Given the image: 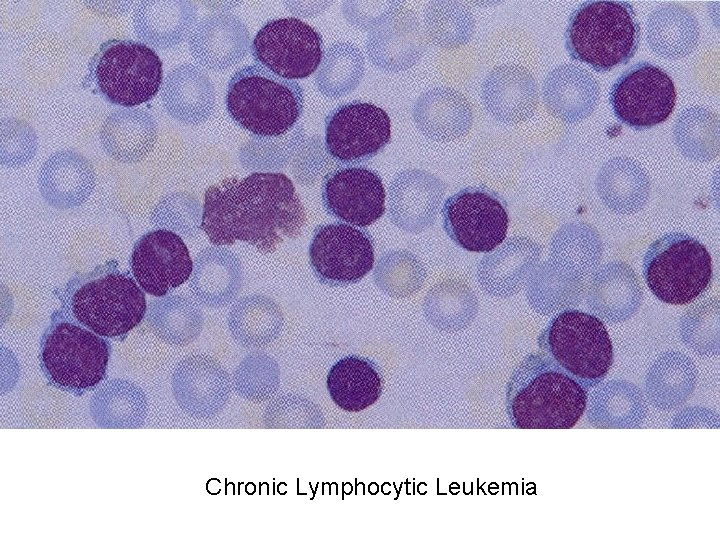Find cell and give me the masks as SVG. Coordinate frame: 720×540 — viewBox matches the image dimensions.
<instances>
[{
    "label": "cell",
    "instance_id": "1",
    "mask_svg": "<svg viewBox=\"0 0 720 540\" xmlns=\"http://www.w3.org/2000/svg\"><path fill=\"white\" fill-rule=\"evenodd\" d=\"M306 222L304 205L290 178L255 172L208 187L200 229L216 246L244 241L267 254L286 238L298 237Z\"/></svg>",
    "mask_w": 720,
    "mask_h": 540
},
{
    "label": "cell",
    "instance_id": "2",
    "mask_svg": "<svg viewBox=\"0 0 720 540\" xmlns=\"http://www.w3.org/2000/svg\"><path fill=\"white\" fill-rule=\"evenodd\" d=\"M509 413L520 429H570L584 414V387L548 355L532 353L512 373Z\"/></svg>",
    "mask_w": 720,
    "mask_h": 540
},
{
    "label": "cell",
    "instance_id": "3",
    "mask_svg": "<svg viewBox=\"0 0 720 540\" xmlns=\"http://www.w3.org/2000/svg\"><path fill=\"white\" fill-rule=\"evenodd\" d=\"M640 37L633 7L618 0L582 3L570 15L564 33L570 58L596 72L627 64L638 50Z\"/></svg>",
    "mask_w": 720,
    "mask_h": 540
},
{
    "label": "cell",
    "instance_id": "4",
    "mask_svg": "<svg viewBox=\"0 0 720 540\" xmlns=\"http://www.w3.org/2000/svg\"><path fill=\"white\" fill-rule=\"evenodd\" d=\"M231 118L260 137H277L298 121L304 93L296 80L279 77L255 63L237 70L225 96Z\"/></svg>",
    "mask_w": 720,
    "mask_h": 540
},
{
    "label": "cell",
    "instance_id": "5",
    "mask_svg": "<svg viewBox=\"0 0 720 540\" xmlns=\"http://www.w3.org/2000/svg\"><path fill=\"white\" fill-rule=\"evenodd\" d=\"M162 78V61L152 48L129 39H110L91 58L82 84L112 104L132 107L152 99Z\"/></svg>",
    "mask_w": 720,
    "mask_h": 540
},
{
    "label": "cell",
    "instance_id": "6",
    "mask_svg": "<svg viewBox=\"0 0 720 540\" xmlns=\"http://www.w3.org/2000/svg\"><path fill=\"white\" fill-rule=\"evenodd\" d=\"M643 277L660 301L684 305L694 301L710 286L712 258L696 238L670 232L657 238L643 257Z\"/></svg>",
    "mask_w": 720,
    "mask_h": 540
},
{
    "label": "cell",
    "instance_id": "7",
    "mask_svg": "<svg viewBox=\"0 0 720 540\" xmlns=\"http://www.w3.org/2000/svg\"><path fill=\"white\" fill-rule=\"evenodd\" d=\"M539 347L578 382L591 385L603 379L613 363L608 331L596 316L565 310L548 323Z\"/></svg>",
    "mask_w": 720,
    "mask_h": 540
},
{
    "label": "cell",
    "instance_id": "8",
    "mask_svg": "<svg viewBox=\"0 0 720 540\" xmlns=\"http://www.w3.org/2000/svg\"><path fill=\"white\" fill-rule=\"evenodd\" d=\"M108 360L106 340L67 321L52 326L42 344L44 373L52 384L70 392L95 387L105 376Z\"/></svg>",
    "mask_w": 720,
    "mask_h": 540
},
{
    "label": "cell",
    "instance_id": "9",
    "mask_svg": "<svg viewBox=\"0 0 720 540\" xmlns=\"http://www.w3.org/2000/svg\"><path fill=\"white\" fill-rule=\"evenodd\" d=\"M72 312L82 325L99 336L119 337L146 315V297L136 282L110 273L80 286L71 298Z\"/></svg>",
    "mask_w": 720,
    "mask_h": 540
},
{
    "label": "cell",
    "instance_id": "10",
    "mask_svg": "<svg viewBox=\"0 0 720 540\" xmlns=\"http://www.w3.org/2000/svg\"><path fill=\"white\" fill-rule=\"evenodd\" d=\"M448 237L469 252L488 253L506 238L509 215L505 199L484 185L468 186L449 196L442 207Z\"/></svg>",
    "mask_w": 720,
    "mask_h": 540
},
{
    "label": "cell",
    "instance_id": "11",
    "mask_svg": "<svg viewBox=\"0 0 720 540\" xmlns=\"http://www.w3.org/2000/svg\"><path fill=\"white\" fill-rule=\"evenodd\" d=\"M309 262L322 284L334 287L357 283L373 268L374 240L367 230L347 223L319 225L310 241Z\"/></svg>",
    "mask_w": 720,
    "mask_h": 540
},
{
    "label": "cell",
    "instance_id": "12",
    "mask_svg": "<svg viewBox=\"0 0 720 540\" xmlns=\"http://www.w3.org/2000/svg\"><path fill=\"white\" fill-rule=\"evenodd\" d=\"M609 102L620 122L635 130H644L669 118L676 103V89L662 68L642 61L615 80Z\"/></svg>",
    "mask_w": 720,
    "mask_h": 540
},
{
    "label": "cell",
    "instance_id": "13",
    "mask_svg": "<svg viewBox=\"0 0 720 540\" xmlns=\"http://www.w3.org/2000/svg\"><path fill=\"white\" fill-rule=\"evenodd\" d=\"M256 63L275 75L303 79L314 73L323 57L320 33L296 18H279L266 22L252 42Z\"/></svg>",
    "mask_w": 720,
    "mask_h": 540
},
{
    "label": "cell",
    "instance_id": "14",
    "mask_svg": "<svg viewBox=\"0 0 720 540\" xmlns=\"http://www.w3.org/2000/svg\"><path fill=\"white\" fill-rule=\"evenodd\" d=\"M390 139V117L373 103H345L325 119L326 150L341 163L367 161L384 149Z\"/></svg>",
    "mask_w": 720,
    "mask_h": 540
},
{
    "label": "cell",
    "instance_id": "15",
    "mask_svg": "<svg viewBox=\"0 0 720 540\" xmlns=\"http://www.w3.org/2000/svg\"><path fill=\"white\" fill-rule=\"evenodd\" d=\"M385 199L381 177L363 166L338 168L325 176L321 186L327 213L359 228L371 225L385 213Z\"/></svg>",
    "mask_w": 720,
    "mask_h": 540
},
{
    "label": "cell",
    "instance_id": "16",
    "mask_svg": "<svg viewBox=\"0 0 720 540\" xmlns=\"http://www.w3.org/2000/svg\"><path fill=\"white\" fill-rule=\"evenodd\" d=\"M130 267L138 285L146 293L162 297L191 276L193 262L186 244L177 233L157 229L137 240Z\"/></svg>",
    "mask_w": 720,
    "mask_h": 540
},
{
    "label": "cell",
    "instance_id": "17",
    "mask_svg": "<svg viewBox=\"0 0 720 540\" xmlns=\"http://www.w3.org/2000/svg\"><path fill=\"white\" fill-rule=\"evenodd\" d=\"M230 389V378L225 369L203 354L184 358L172 376L177 403L188 415L199 419L217 415L226 405Z\"/></svg>",
    "mask_w": 720,
    "mask_h": 540
},
{
    "label": "cell",
    "instance_id": "18",
    "mask_svg": "<svg viewBox=\"0 0 720 540\" xmlns=\"http://www.w3.org/2000/svg\"><path fill=\"white\" fill-rule=\"evenodd\" d=\"M481 99L487 112L504 124H518L535 113L539 92L532 73L521 65L494 67L481 85Z\"/></svg>",
    "mask_w": 720,
    "mask_h": 540
},
{
    "label": "cell",
    "instance_id": "19",
    "mask_svg": "<svg viewBox=\"0 0 720 540\" xmlns=\"http://www.w3.org/2000/svg\"><path fill=\"white\" fill-rule=\"evenodd\" d=\"M95 185L96 173L90 160L70 149L49 156L38 176L39 192L45 202L61 210L84 204Z\"/></svg>",
    "mask_w": 720,
    "mask_h": 540
},
{
    "label": "cell",
    "instance_id": "20",
    "mask_svg": "<svg viewBox=\"0 0 720 540\" xmlns=\"http://www.w3.org/2000/svg\"><path fill=\"white\" fill-rule=\"evenodd\" d=\"M417 128L429 139L449 142L466 135L473 124V110L458 90L436 86L422 93L412 109Z\"/></svg>",
    "mask_w": 720,
    "mask_h": 540
},
{
    "label": "cell",
    "instance_id": "21",
    "mask_svg": "<svg viewBox=\"0 0 720 540\" xmlns=\"http://www.w3.org/2000/svg\"><path fill=\"white\" fill-rule=\"evenodd\" d=\"M443 183L420 169L399 174L390 189L391 219L406 230H420L435 220L444 195Z\"/></svg>",
    "mask_w": 720,
    "mask_h": 540
},
{
    "label": "cell",
    "instance_id": "22",
    "mask_svg": "<svg viewBox=\"0 0 720 540\" xmlns=\"http://www.w3.org/2000/svg\"><path fill=\"white\" fill-rule=\"evenodd\" d=\"M600 89L594 76L574 64L552 69L543 82V101L547 110L567 124L578 123L595 110Z\"/></svg>",
    "mask_w": 720,
    "mask_h": 540
},
{
    "label": "cell",
    "instance_id": "23",
    "mask_svg": "<svg viewBox=\"0 0 720 540\" xmlns=\"http://www.w3.org/2000/svg\"><path fill=\"white\" fill-rule=\"evenodd\" d=\"M243 281L239 258L222 246L207 247L193 263L189 287L201 304L219 308L239 294Z\"/></svg>",
    "mask_w": 720,
    "mask_h": 540
},
{
    "label": "cell",
    "instance_id": "24",
    "mask_svg": "<svg viewBox=\"0 0 720 540\" xmlns=\"http://www.w3.org/2000/svg\"><path fill=\"white\" fill-rule=\"evenodd\" d=\"M157 140V123L143 109H119L102 123L100 141L105 153L118 162L136 163L144 159Z\"/></svg>",
    "mask_w": 720,
    "mask_h": 540
},
{
    "label": "cell",
    "instance_id": "25",
    "mask_svg": "<svg viewBox=\"0 0 720 540\" xmlns=\"http://www.w3.org/2000/svg\"><path fill=\"white\" fill-rule=\"evenodd\" d=\"M427 49L425 33L415 13L397 10L389 22L370 41V54L379 66L403 71L415 65Z\"/></svg>",
    "mask_w": 720,
    "mask_h": 540
},
{
    "label": "cell",
    "instance_id": "26",
    "mask_svg": "<svg viewBox=\"0 0 720 540\" xmlns=\"http://www.w3.org/2000/svg\"><path fill=\"white\" fill-rule=\"evenodd\" d=\"M327 389L338 407L349 412H359L380 397L382 377L370 359L349 355L338 360L329 370Z\"/></svg>",
    "mask_w": 720,
    "mask_h": 540
},
{
    "label": "cell",
    "instance_id": "27",
    "mask_svg": "<svg viewBox=\"0 0 720 540\" xmlns=\"http://www.w3.org/2000/svg\"><path fill=\"white\" fill-rule=\"evenodd\" d=\"M596 188L608 208L620 214H630L646 203L650 181L636 161L628 157H615L599 170Z\"/></svg>",
    "mask_w": 720,
    "mask_h": 540
},
{
    "label": "cell",
    "instance_id": "28",
    "mask_svg": "<svg viewBox=\"0 0 720 540\" xmlns=\"http://www.w3.org/2000/svg\"><path fill=\"white\" fill-rule=\"evenodd\" d=\"M228 327L238 344L258 349L279 337L283 314L280 306L270 297L252 294L242 297L231 307Z\"/></svg>",
    "mask_w": 720,
    "mask_h": 540
},
{
    "label": "cell",
    "instance_id": "29",
    "mask_svg": "<svg viewBox=\"0 0 720 540\" xmlns=\"http://www.w3.org/2000/svg\"><path fill=\"white\" fill-rule=\"evenodd\" d=\"M90 413L94 422L106 429H131L144 424L147 401L143 390L125 379L103 384L92 396Z\"/></svg>",
    "mask_w": 720,
    "mask_h": 540
},
{
    "label": "cell",
    "instance_id": "30",
    "mask_svg": "<svg viewBox=\"0 0 720 540\" xmlns=\"http://www.w3.org/2000/svg\"><path fill=\"white\" fill-rule=\"evenodd\" d=\"M699 37L695 15L683 6H661L648 17L647 42L660 57L679 59L689 55L697 47Z\"/></svg>",
    "mask_w": 720,
    "mask_h": 540
},
{
    "label": "cell",
    "instance_id": "31",
    "mask_svg": "<svg viewBox=\"0 0 720 540\" xmlns=\"http://www.w3.org/2000/svg\"><path fill=\"white\" fill-rule=\"evenodd\" d=\"M193 19L188 2L145 0L135 11L134 29L144 43L167 48L183 39Z\"/></svg>",
    "mask_w": 720,
    "mask_h": 540
},
{
    "label": "cell",
    "instance_id": "32",
    "mask_svg": "<svg viewBox=\"0 0 720 540\" xmlns=\"http://www.w3.org/2000/svg\"><path fill=\"white\" fill-rule=\"evenodd\" d=\"M146 321L160 339L172 345L183 346L200 335L203 314L190 298L168 295L150 302Z\"/></svg>",
    "mask_w": 720,
    "mask_h": 540
},
{
    "label": "cell",
    "instance_id": "33",
    "mask_svg": "<svg viewBox=\"0 0 720 540\" xmlns=\"http://www.w3.org/2000/svg\"><path fill=\"white\" fill-rule=\"evenodd\" d=\"M208 80L194 67H180L170 72L162 83V101L175 118L197 122L205 118L212 104Z\"/></svg>",
    "mask_w": 720,
    "mask_h": 540
},
{
    "label": "cell",
    "instance_id": "34",
    "mask_svg": "<svg viewBox=\"0 0 720 540\" xmlns=\"http://www.w3.org/2000/svg\"><path fill=\"white\" fill-rule=\"evenodd\" d=\"M719 118L708 108L693 106L683 110L673 127L679 151L694 161H709L719 153Z\"/></svg>",
    "mask_w": 720,
    "mask_h": 540
},
{
    "label": "cell",
    "instance_id": "35",
    "mask_svg": "<svg viewBox=\"0 0 720 540\" xmlns=\"http://www.w3.org/2000/svg\"><path fill=\"white\" fill-rule=\"evenodd\" d=\"M424 27L435 45L454 49L471 40L475 19L469 7L459 1H431L425 9Z\"/></svg>",
    "mask_w": 720,
    "mask_h": 540
},
{
    "label": "cell",
    "instance_id": "36",
    "mask_svg": "<svg viewBox=\"0 0 720 540\" xmlns=\"http://www.w3.org/2000/svg\"><path fill=\"white\" fill-rule=\"evenodd\" d=\"M277 365L265 355L247 357L234 375L236 391L245 399L263 401L271 396L278 385Z\"/></svg>",
    "mask_w": 720,
    "mask_h": 540
},
{
    "label": "cell",
    "instance_id": "37",
    "mask_svg": "<svg viewBox=\"0 0 720 540\" xmlns=\"http://www.w3.org/2000/svg\"><path fill=\"white\" fill-rule=\"evenodd\" d=\"M37 150V137L25 121L15 118L1 120V164L20 167L28 163Z\"/></svg>",
    "mask_w": 720,
    "mask_h": 540
},
{
    "label": "cell",
    "instance_id": "38",
    "mask_svg": "<svg viewBox=\"0 0 720 540\" xmlns=\"http://www.w3.org/2000/svg\"><path fill=\"white\" fill-rule=\"evenodd\" d=\"M87 3L90 4V5H87V7H90L92 9H94L95 11L96 10L98 11L103 8L104 11L102 12V14H107L110 16L114 15V14L118 15V14L123 13L125 10H127L129 8V5L132 4L131 1L110 2V6H106L105 2H100V4L103 6H100L97 2L89 1Z\"/></svg>",
    "mask_w": 720,
    "mask_h": 540
}]
</instances>
